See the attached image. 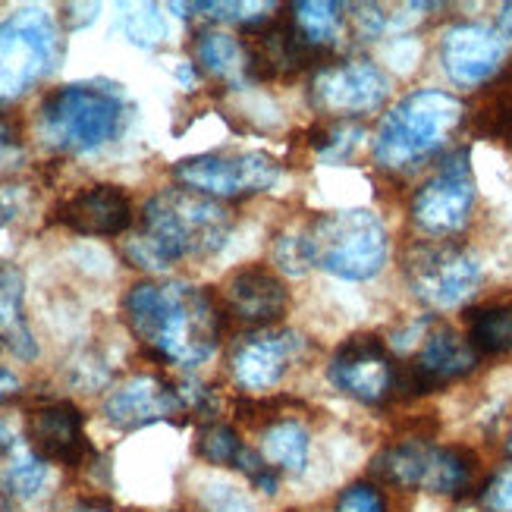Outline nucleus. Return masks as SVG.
Here are the masks:
<instances>
[{"label": "nucleus", "mask_w": 512, "mask_h": 512, "mask_svg": "<svg viewBox=\"0 0 512 512\" xmlns=\"http://www.w3.org/2000/svg\"><path fill=\"white\" fill-rule=\"evenodd\" d=\"M123 315L132 337L161 365L195 368L220 343V305L192 283H136L126 293Z\"/></svg>", "instance_id": "obj_1"}, {"label": "nucleus", "mask_w": 512, "mask_h": 512, "mask_svg": "<svg viewBox=\"0 0 512 512\" xmlns=\"http://www.w3.org/2000/svg\"><path fill=\"white\" fill-rule=\"evenodd\" d=\"M233 230V214L217 198L198 195L192 189H164L151 195L139 230L123 246L132 267L161 274L176 261L214 255Z\"/></svg>", "instance_id": "obj_2"}, {"label": "nucleus", "mask_w": 512, "mask_h": 512, "mask_svg": "<svg viewBox=\"0 0 512 512\" xmlns=\"http://www.w3.org/2000/svg\"><path fill=\"white\" fill-rule=\"evenodd\" d=\"M465 117L456 95L440 88H421L390 107L377 126L374 161L384 170H412L450 142Z\"/></svg>", "instance_id": "obj_3"}, {"label": "nucleus", "mask_w": 512, "mask_h": 512, "mask_svg": "<svg viewBox=\"0 0 512 512\" xmlns=\"http://www.w3.org/2000/svg\"><path fill=\"white\" fill-rule=\"evenodd\" d=\"M126 117L123 98L101 85H63L38 107L41 139L57 151L85 154L117 136Z\"/></svg>", "instance_id": "obj_4"}, {"label": "nucleus", "mask_w": 512, "mask_h": 512, "mask_svg": "<svg viewBox=\"0 0 512 512\" xmlns=\"http://www.w3.org/2000/svg\"><path fill=\"white\" fill-rule=\"evenodd\" d=\"M311 261L340 280H371L387 261V230L365 208L333 211L305 227Z\"/></svg>", "instance_id": "obj_5"}, {"label": "nucleus", "mask_w": 512, "mask_h": 512, "mask_svg": "<svg viewBox=\"0 0 512 512\" xmlns=\"http://www.w3.org/2000/svg\"><path fill=\"white\" fill-rule=\"evenodd\" d=\"M60 32L41 7L19 10L0 22V101L26 95L54 70Z\"/></svg>", "instance_id": "obj_6"}, {"label": "nucleus", "mask_w": 512, "mask_h": 512, "mask_svg": "<svg viewBox=\"0 0 512 512\" xmlns=\"http://www.w3.org/2000/svg\"><path fill=\"white\" fill-rule=\"evenodd\" d=\"M412 296L431 308H456L481 283L478 261L453 242H418L403 261Z\"/></svg>", "instance_id": "obj_7"}, {"label": "nucleus", "mask_w": 512, "mask_h": 512, "mask_svg": "<svg viewBox=\"0 0 512 512\" xmlns=\"http://www.w3.org/2000/svg\"><path fill=\"white\" fill-rule=\"evenodd\" d=\"M475 208V176L469 148H456L440 161L431 180L412 198V220L421 233L447 239L469 224Z\"/></svg>", "instance_id": "obj_8"}, {"label": "nucleus", "mask_w": 512, "mask_h": 512, "mask_svg": "<svg viewBox=\"0 0 512 512\" xmlns=\"http://www.w3.org/2000/svg\"><path fill=\"white\" fill-rule=\"evenodd\" d=\"M173 176L183 183V189H192L208 198H239L267 192L280 180V164L264 151H214V154H195L183 158L173 167Z\"/></svg>", "instance_id": "obj_9"}, {"label": "nucleus", "mask_w": 512, "mask_h": 512, "mask_svg": "<svg viewBox=\"0 0 512 512\" xmlns=\"http://www.w3.org/2000/svg\"><path fill=\"white\" fill-rule=\"evenodd\" d=\"M242 48H246L249 76L258 82L267 79H293L311 66L321 70V60H327L324 51L311 44L289 13L261 16L242 26Z\"/></svg>", "instance_id": "obj_10"}, {"label": "nucleus", "mask_w": 512, "mask_h": 512, "mask_svg": "<svg viewBox=\"0 0 512 512\" xmlns=\"http://www.w3.org/2000/svg\"><path fill=\"white\" fill-rule=\"evenodd\" d=\"M390 95V79L371 60H337L324 63L311 82V101L333 117H362L377 110Z\"/></svg>", "instance_id": "obj_11"}, {"label": "nucleus", "mask_w": 512, "mask_h": 512, "mask_svg": "<svg viewBox=\"0 0 512 512\" xmlns=\"http://www.w3.org/2000/svg\"><path fill=\"white\" fill-rule=\"evenodd\" d=\"M475 368H478V352L472 349L469 337H459L450 327H437L425 337L412 362L396 365L393 390L421 396L443 384L459 381V377L472 374Z\"/></svg>", "instance_id": "obj_12"}, {"label": "nucleus", "mask_w": 512, "mask_h": 512, "mask_svg": "<svg viewBox=\"0 0 512 512\" xmlns=\"http://www.w3.org/2000/svg\"><path fill=\"white\" fill-rule=\"evenodd\" d=\"M330 381L346 396L359 399L365 406H377L393 393L396 365L384 340L359 333L349 337L330 362Z\"/></svg>", "instance_id": "obj_13"}, {"label": "nucleus", "mask_w": 512, "mask_h": 512, "mask_svg": "<svg viewBox=\"0 0 512 512\" xmlns=\"http://www.w3.org/2000/svg\"><path fill=\"white\" fill-rule=\"evenodd\" d=\"M506 57L509 41L494 26H481V22H459L440 38L443 70L462 88H475L494 79L503 70Z\"/></svg>", "instance_id": "obj_14"}, {"label": "nucleus", "mask_w": 512, "mask_h": 512, "mask_svg": "<svg viewBox=\"0 0 512 512\" xmlns=\"http://www.w3.org/2000/svg\"><path fill=\"white\" fill-rule=\"evenodd\" d=\"M26 440L38 459L66 465V469H79L92 453L85 437V415L66 399L29 409Z\"/></svg>", "instance_id": "obj_15"}, {"label": "nucleus", "mask_w": 512, "mask_h": 512, "mask_svg": "<svg viewBox=\"0 0 512 512\" xmlns=\"http://www.w3.org/2000/svg\"><path fill=\"white\" fill-rule=\"evenodd\" d=\"M305 349V340L293 330H274V327H261L252 330L246 337H239L233 349V377L239 387L246 390H271L280 384V377L289 371Z\"/></svg>", "instance_id": "obj_16"}, {"label": "nucleus", "mask_w": 512, "mask_h": 512, "mask_svg": "<svg viewBox=\"0 0 512 512\" xmlns=\"http://www.w3.org/2000/svg\"><path fill=\"white\" fill-rule=\"evenodd\" d=\"M54 220L79 236L114 239L132 227L136 208H132V198L123 186L98 183V186H85L73 192L66 202H60Z\"/></svg>", "instance_id": "obj_17"}, {"label": "nucleus", "mask_w": 512, "mask_h": 512, "mask_svg": "<svg viewBox=\"0 0 512 512\" xmlns=\"http://www.w3.org/2000/svg\"><path fill=\"white\" fill-rule=\"evenodd\" d=\"M186 409H189L186 393L154 374L129 377V381L120 384L104 403L107 421L123 431H136V428L154 425V421H167L173 415H183Z\"/></svg>", "instance_id": "obj_18"}, {"label": "nucleus", "mask_w": 512, "mask_h": 512, "mask_svg": "<svg viewBox=\"0 0 512 512\" xmlns=\"http://www.w3.org/2000/svg\"><path fill=\"white\" fill-rule=\"evenodd\" d=\"M289 308V289L283 277L267 264H246L224 283V311L242 324L271 327Z\"/></svg>", "instance_id": "obj_19"}, {"label": "nucleus", "mask_w": 512, "mask_h": 512, "mask_svg": "<svg viewBox=\"0 0 512 512\" xmlns=\"http://www.w3.org/2000/svg\"><path fill=\"white\" fill-rule=\"evenodd\" d=\"M434 462V443L425 440H403L381 450L371 462V475L399 491H428Z\"/></svg>", "instance_id": "obj_20"}, {"label": "nucleus", "mask_w": 512, "mask_h": 512, "mask_svg": "<svg viewBox=\"0 0 512 512\" xmlns=\"http://www.w3.org/2000/svg\"><path fill=\"white\" fill-rule=\"evenodd\" d=\"M26 280H22L19 267L13 264H0V343H4L13 355L32 362L38 355L35 333L29 327L26 308Z\"/></svg>", "instance_id": "obj_21"}, {"label": "nucleus", "mask_w": 512, "mask_h": 512, "mask_svg": "<svg viewBox=\"0 0 512 512\" xmlns=\"http://www.w3.org/2000/svg\"><path fill=\"white\" fill-rule=\"evenodd\" d=\"M308 450L311 440L308 431L299 425L296 418H277L267 425L264 440H261V456L271 465L274 472H286V475H302L308 465Z\"/></svg>", "instance_id": "obj_22"}, {"label": "nucleus", "mask_w": 512, "mask_h": 512, "mask_svg": "<svg viewBox=\"0 0 512 512\" xmlns=\"http://www.w3.org/2000/svg\"><path fill=\"white\" fill-rule=\"evenodd\" d=\"M195 60L205 66V73L224 82H236L242 76H249L242 38L220 32V29H202L195 35Z\"/></svg>", "instance_id": "obj_23"}, {"label": "nucleus", "mask_w": 512, "mask_h": 512, "mask_svg": "<svg viewBox=\"0 0 512 512\" xmlns=\"http://www.w3.org/2000/svg\"><path fill=\"white\" fill-rule=\"evenodd\" d=\"M349 7L343 4H296L289 7V16H293V22L299 26V32L315 44L318 51H324L327 57L333 54V48H337V41L343 38V29H346V13Z\"/></svg>", "instance_id": "obj_24"}, {"label": "nucleus", "mask_w": 512, "mask_h": 512, "mask_svg": "<svg viewBox=\"0 0 512 512\" xmlns=\"http://www.w3.org/2000/svg\"><path fill=\"white\" fill-rule=\"evenodd\" d=\"M472 126L484 139L512 145V70L500 73V79L484 92L472 114Z\"/></svg>", "instance_id": "obj_25"}, {"label": "nucleus", "mask_w": 512, "mask_h": 512, "mask_svg": "<svg viewBox=\"0 0 512 512\" xmlns=\"http://www.w3.org/2000/svg\"><path fill=\"white\" fill-rule=\"evenodd\" d=\"M469 343L478 355L512 352V308L487 305L469 315Z\"/></svg>", "instance_id": "obj_26"}, {"label": "nucleus", "mask_w": 512, "mask_h": 512, "mask_svg": "<svg viewBox=\"0 0 512 512\" xmlns=\"http://www.w3.org/2000/svg\"><path fill=\"white\" fill-rule=\"evenodd\" d=\"M44 484H48V462L38 459L35 453L29 456H19L7 465L4 478H0V487H4V494L16 503H29L35 500Z\"/></svg>", "instance_id": "obj_27"}, {"label": "nucleus", "mask_w": 512, "mask_h": 512, "mask_svg": "<svg viewBox=\"0 0 512 512\" xmlns=\"http://www.w3.org/2000/svg\"><path fill=\"white\" fill-rule=\"evenodd\" d=\"M195 453L211 465H230V469H236L239 456L246 453V443H242V437L230 425L214 421V425H205L198 431Z\"/></svg>", "instance_id": "obj_28"}, {"label": "nucleus", "mask_w": 512, "mask_h": 512, "mask_svg": "<svg viewBox=\"0 0 512 512\" xmlns=\"http://www.w3.org/2000/svg\"><path fill=\"white\" fill-rule=\"evenodd\" d=\"M359 139H362V126L343 120V123H333V126H315L311 129L308 145L315 148L321 158L337 161V158H346V154L359 145Z\"/></svg>", "instance_id": "obj_29"}, {"label": "nucleus", "mask_w": 512, "mask_h": 512, "mask_svg": "<svg viewBox=\"0 0 512 512\" xmlns=\"http://www.w3.org/2000/svg\"><path fill=\"white\" fill-rule=\"evenodd\" d=\"M120 32L139 44V48H154L158 41H164L167 26H164V16L158 13V7H136V10H126L120 13Z\"/></svg>", "instance_id": "obj_30"}, {"label": "nucleus", "mask_w": 512, "mask_h": 512, "mask_svg": "<svg viewBox=\"0 0 512 512\" xmlns=\"http://www.w3.org/2000/svg\"><path fill=\"white\" fill-rule=\"evenodd\" d=\"M274 264L280 267L283 274H293V277H302L308 267H315V261H311V246H308L305 227L277 236V242H274Z\"/></svg>", "instance_id": "obj_31"}, {"label": "nucleus", "mask_w": 512, "mask_h": 512, "mask_svg": "<svg viewBox=\"0 0 512 512\" xmlns=\"http://www.w3.org/2000/svg\"><path fill=\"white\" fill-rule=\"evenodd\" d=\"M333 512H387V500L374 484L359 481V484H349L337 497Z\"/></svg>", "instance_id": "obj_32"}, {"label": "nucleus", "mask_w": 512, "mask_h": 512, "mask_svg": "<svg viewBox=\"0 0 512 512\" xmlns=\"http://www.w3.org/2000/svg\"><path fill=\"white\" fill-rule=\"evenodd\" d=\"M484 506L487 512H512V465L500 469L484 487Z\"/></svg>", "instance_id": "obj_33"}, {"label": "nucleus", "mask_w": 512, "mask_h": 512, "mask_svg": "<svg viewBox=\"0 0 512 512\" xmlns=\"http://www.w3.org/2000/svg\"><path fill=\"white\" fill-rule=\"evenodd\" d=\"M205 512H252V506L233 487H217L205 503Z\"/></svg>", "instance_id": "obj_34"}, {"label": "nucleus", "mask_w": 512, "mask_h": 512, "mask_svg": "<svg viewBox=\"0 0 512 512\" xmlns=\"http://www.w3.org/2000/svg\"><path fill=\"white\" fill-rule=\"evenodd\" d=\"M22 151V129L16 120L10 117H0V164L16 158V154Z\"/></svg>", "instance_id": "obj_35"}, {"label": "nucleus", "mask_w": 512, "mask_h": 512, "mask_svg": "<svg viewBox=\"0 0 512 512\" xmlns=\"http://www.w3.org/2000/svg\"><path fill=\"white\" fill-rule=\"evenodd\" d=\"M16 390H19V377L13 371H7V368H0V403L10 399Z\"/></svg>", "instance_id": "obj_36"}, {"label": "nucleus", "mask_w": 512, "mask_h": 512, "mask_svg": "<svg viewBox=\"0 0 512 512\" xmlns=\"http://www.w3.org/2000/svg\"><path fill=\"white\" fill-rule=\"evenodd\" d=\"M497 32L509 41L512 38V4H503L500 7V16H497Z\"/></svg>", "instance_id": "obj_37"}, {"label": "nucleus", "mask_w": 512, "mask_h": 512, "mask_svg": "<svg viewBox=\"0 0 512 512\" xmlns=\"http://www.w3.org/2000/svg\"><path fill=\"white\" fill-rule=\"evenodd\" d=\"M10 450H13V431L4 425V421H0V459H4Z\"/></svg>", "instance_id": "obj_38"}, {"label": "nucleus", "mask_w": 512, "mask_h": 512, "mask_svg": "<svg viewBox=\"0 0 512 512\" xmlns=\"http://www.w3.org/2000/svg\"><path fill=\"white\" fill-rule=\"evenodd\" d=\"M70 512H110V509H104V506H98V503H92V500H85V503H79V506L70 509Z\"/></svg>", "instance_id": "obj_39"}, {"label": "nucleus", "mask_w": 512, "mask_h": 512, "mask_svg": "<svg viewBox=\"0 0 512 512\" xmlns=\"http://www.w3.org/2000/svg\"><path fill=\"white\" fill-rule=\"evenodd\" d=\"M7 217H10V214H7V208H4V205H0V227H4V224H7Z\"/></svg>", "instance_id": "obj_40"}, {"label": "nucleus", "mask_w": 512, "mask_h": 512, "mask_svg": "<svg viewBox=\"0 0 512 512\" xmlns=\"http://www.w3.org/2000/svg\"><path fill=\"white\" fill-rule=\"evenodd\" d=\"M509 453H512V437H509Z\"/></svg>", "instance_id": "obj_41"}]
</instances>
